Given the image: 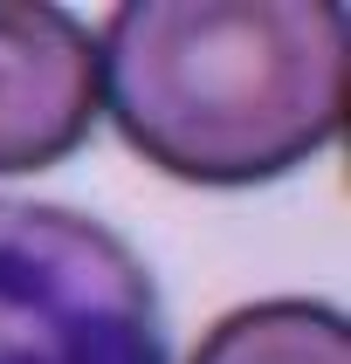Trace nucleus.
<instances>
[{
  "label": "nucleus",
  "mask_w": 351,
  "mask_h": 364,
  "mask_svg": "<svg viewBox=\"0 0 351 364\" xmlns=\"http://www.w3.org/2000/svg\"><path fill=\"white\" fill-rule=\"evenodd\" d=\"M193 364H351V323L310 296L248 303L200 337Z\"/></svg>",
  "instance_id": "20e7f679"
},
{
  "label": "nucleus",
  "mask_w": 351,
  "mask_h": 364,
  "mask_svg": "<svg viewBox=\"0 0 351 364\" xmlns=\"http://www.w3.org/2000/svg\"><path fill=\"white\" fill-rule=\"evenodd\" d=\"M351 35L330 0H124L97 110L186 186H268L345 138Z\"/></svg>",
  "instance_id": "f257e3e1"
},
{
  "label": "nucleus",
  "mask_w": 351,
  "mask_h": 364,
  "mask_svg": "<svg viewBox=\"0 0 351 364\" xmlns=\"http://www.w3.org/2000/svg\"><path fill=\"white\" fill-rule=\"evenodd\" d=\"M97 35L48 0H0V179L48 172L90 138Z\"/></svg>",
  "instance_id": "7ed1b4c3"
},
{
  "label": "nucleus",
  "mask_w": 351,
  "mask_h": 364,
  "mask_svg": "<svg viewBox=\"0 0 351 364\" xmlns=\"http://www.w3.org/2000/svg\"><path fill=\"white\" fill-rule=\"evenodd\" d=\"M0 364H172L152 268L76 206L0 200Z\"/></svg>",
  "instance_id": "f03ea898"
}]
</instances>
